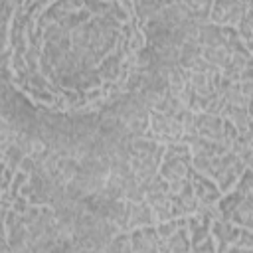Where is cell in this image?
Returning <instances> with one entry per match:
<instances>
[{
	"mask_svg": "<svg viewBox=\"0 0 253 253\" xmlns=\"http://www.w3.org/2000/svg\"><path fill=\"white\" fill-rule=\"evenodd\" d=\"M121 229L107 219H101L89 211H83L75 219V235H73V245L85 251H95V249H105L113 237H117Z\"/></svg>",
	"mask_w": 253,
	"mask_h": 253,
	"instance_id": "cell-1",
	"label": "cell"
},
{
	"mask_svg": "<svg viewBox=\"0 0 253 253\" xmlns=\"http://www.w3.org/2000/svg\"><path fill=\"white\" fill-rule=\"evenodd\" d=\"M192 172V150L186 142H172L166 144L164 158L160 162L158 174L170 184L178 180H188Z\"/></svg>",
	"mask_w": 253,
	"mask_h": 253,
	"instance_id": "cell-2",
	"label": "cell"
},
{
	"mask_svg": "<svg viewBox=\"0 0 253 253\" xmlns=\"http://www.w3.org/2000/svg\"><path fill=\"white\" fill-rule=\"evenodd\" d=\"M144 136L166 146V144H172V142H182L184 128H182V123L176 117H168V115L150 111V128L146 130Z\"/></svg>",
	"mask_w": 253,
	"mask_h": 253,
	"instance_id": "cell-3",
	"label": "cell"
},
{
	"mask_svg": "<svg viewBox=\"0 0 253 253\" xmlns=\"http://www.w3.org/2000/svg\"><path fill=\"white\" fill-rule=\"evenodd\" d=\"M245 12H247V2L217 0V2H211L210 22L219 28H237Z\"/></svg>",
	"mask_w": 253,
	"mask_h": 253,
	"instance_id": "cell-4",
	"label": "cell"
},
{
	"mask_svg": "<svg viewBox=\"0 0 253 253\" xmlns=\"http://www.w3.org/2000/svg\"><path fill=\"white\" fill-rule=\"evenodd\" d=\"M130 233V247L132 253H162L164 241L160 239L156 225L150 227H138L128 231Z\"/></svg>",
	"mask_w": 253,
	"mask_h": 253,
	"instance_id": "cell-5",
	"label": "cell"
},
{
	"mask_svg": "<svg viewBox=\"0 0 253 253\" xmlns=\"http://www.w3.org/2000/svg\"><path fill=\"white\" fill-rule=\"evenodd\" d=\"M190 184H192V190H194V194H196V198L202 206H215L223 196L221 190L217 188V184L211 178L196 172L194 168L190 172Z\"/></svg>",
	"mask_w": 253,
	"mask_h": 253,
	"instance_id": "cell-6",
	"label": "cell"
},
{
	"mask_svg": "<svg viewBox=\"0 0 253 253\" xmlns=\"http://www.w3.org/2000/svg\"><path fill=\"white\" fill-rule=\"evenodd\" d=\"M239 231H241V227L233 225L231 221L215 219L211 223V237H213V243H215V251L217 253H225L227 249L235 247Z\"/></svg>",
	"mask_w": 253,
	"mask_h": 253,
	"instance_id": "cell-7",
	"label": "cell"
},
{
	"mask_svg": "<svg viewBox=\"0 0 253 253\" xmlns=\"http://www.w3.org/2000/svg\"><path fill=\"white\" fill-rule=\"evenodd\" d=\"M223 125H225V119L219 115L196 113V132L202 138L223 142Z\"/></svg>",
	"mask_w": 253,
	"mask_h": 253,
	"instance_id": "cell-8",
	"label": "cell"
},
{
	"mask_svg": "<svg viewBox=\"0 0 253 253\" xmlns=\"http://www.w3.org/2000/svg\"><path fill=\"white\" fill-rule=\"evenodd\" d=\"M190 150H192V156L211 158V156H223V154H227L231 150V146L225 144V142H219V140H208V138L196 136L190 142Z\"/></svg>",
	"mask_w": 253,
	"mask_h": 253,
	"instance_id": "cell-9",
	"label": "cell"
},
{
	"mask_svg": "<svg viewBox=\"0 0 253 253\" xmlns=\"http://www.w3.org/2000/svg\"><path fill=\"white\" fill-rule=\"evenodd\" d=\"M156 215L148 202H134L130 204V219H128V231L138 227H150L156 225Z\"/></svg>",
	"mask_w": 253,
	"mask_h": 253,
	"instance_id": "cell-10",
	"label": "cell"
},
{
	"mask_svg": "<svg viewBox=\"0 0 253 253\" xmlns=\"http://www.w3.org/2000/svg\"><path fill=\"white\" fill-rule=\"evenodd\" d=\"M166 2H156V0H142V2H132V16L138 22V28H142L150 18L158 16L160 10L164 8Z\"/></svg>",
	"mask_w": 253,
	"mask_h": 253,
	"instance_id": "cell-11",
	"label": "cell"
},
{
	"mask_svg": "<svg viewBox=\"0 0 253 253\" xmlns=\"http://www.w3.org/2000/svg\"><path fill=\"white\" fill-rule=\"evenodd\" d=\"M182 6H184V10H186L188 20H192L194 24L204 26V24L210 22L211 2H196V0H190V2H182Z\"/></svg>",
	"mask_w": 253,
	"mask_h": 253,
	"instance_id": "cell-12",
	"label": "cell"
},
{
	"mask_svg": "<svg viewBox=\"0 0 253 253\" xmlns=\"http://www.w3.org/2000/svg\"><path fill=\"white\" fill-rule=\"evenodd\" d=\"M233 225L241 227V229H251L253 231V198L245 196L243 202L237 206V210L233 211L231 219Z\"/></svg>",
	"mask_w": 253,
	"mask_h": 253,
	"instance_id": "cell-13",
	"label": "cell"
},
{
	"mask_svg": "<svg viewBox=\"0 0 253 253\" xmlns=\"http://www.w3.org/2000/svg\"><path fill=\"white\" fill-rule=\"evenodd\" d=\"M243 194L237 190V188H233L231 192H227V194H223L221 196V200L215 204V208H217V211H219V217L221 219H225V221H229L231 219V215H233V211L237 210V206L243 202Z\"/></svg>",
	"mask_w": 253,
	"mask_h": 253,
	"instance_id": "cell-14",
	"label": "cell"
},
{
	"mask_svg": "<svg viewBox=\"0 0 253 253\" xmlns=\"http://www.w3.org/2000/svg\"><path fill=\"white\" fill-rule=\"evenodd\" d=\"M198 43L202 47H211V45H225L223 42V34L221 28L208 22L204 26H200V36H198Z\"/></svg>",
	"mask_w": 253,
	"mask_h": 253,
	"instance_id": "cell-15",
	"label": "cell"
},
{
	"mask_svg": "<svg viewBox=\"0 0 253 253\" xmlns=\"http://www.w3.org/2000/svg\"><path fill=\"white\" fill-rule=\"evenodd\" d=\"M213 75H215V73H213ZM213 75H210V73H190L188 83L192 85V89H194L200 97H210V95L215 93Z\"/></svg>",
	"mask_w": 253,
	"mask_h": 253,
	"instance_id": "cell-16",
	"label": "cell"
},
{
	"mask_svg": "<svg viewBox=\"0 0 253 253\" xmlns=\"http://www.w3.org/2000/svg\"><path fill=\"white\" fill-rule=\"evenodd\" d=\"M204 59L211 65H215L217 69H221L227 59L231 57V51L227 49V45H211V47H204Z\"/></svg>",
	"mask_w": 253,
	"mask_h": 253,
	"instance_id": "cell-17",
	"label": "cell"
},
{
	"mask_svg": "<svg viewBox=\"0 0 253 253\" xmlns=\"http://www.w3.org/2000/svg\"><path fill=\"white\" fill-rule=\"evenodd\" d=\"M204 53V47L198 43V42H186L182 47H180V67H188L194 59L202 57Z\"/></svg>",
	"mask_w": 253,
	"mask_h": 253,
	"instance_id": "cell-18",
	"label": "cell"
},
{
	"mask_svg": "<svg viewBox=\"0 0 253 253\" xmlns=\"http://www.w3.org/2000/svg\"><path fill=\"white\" fill-rule=\"evenodd\" d=\"M237 32H239V36L245 43L253 42V2H247V12L239 22Z\"/></svg>",
	"mask_w": 253,
	"mask_h": 253,
	"instance_id": "cell-19",
	"label": "cell"
},
{
	"mask_svg": "<svg viewBox=\"0 0 253 253\" xmlns=\"http://www.w3.org/2000/svg\"><path fill=\"white\" fill-rule=\"evenodd\" d=\"M105 249H107V253H132L130 233L128 231H121L117 237H113V241Z\"/></svg>",
	"mask_w": 253,
	"mask_h": 253,
	"instance_id": "cell-20",
	"label": "cell"
},
{
	"mask_svg": "<svg viewBox=\"0 0 253 253\" xmlns=\"http://www.w3.org/2000/svg\"><path fill=\"white\" fill-rule=\"evenodd\" d=\"M235 247H239V249H253V231L251 229H241Z\"/></svg>",
	"mask_w": 253,
	"mask_h": 253,
	"instance_id": "cell-21",
	"label": "cell"
},
{
	"mask_svg": "<svg viewBox=\"0 0 253 253\" xmlns=\"http://www.w3.org/2000/svg\"><path fill=\"white\" fill-rule=\"evenodd\" d=\"M71 249H73V241H65V243H57L51 249V253H71Z\"/></svg>",
	"mask_w": 253,
	"mask_h": 253,
	"instance_id": "cell-22",
	"label": "cell"
},
{
	"mask_svg": "<svg viewBox=\"0 0 253 253\" xmlns=\"http://www.w3.org/2000/svg\"><path fill=\"white\" fill-rule=\"evenodd\" d=\"M71 253H89V251H85V249H79V247H75V245H73Z\"/></svg>",
	"mask_w": 253,
	"mask_h": 253,
	"instance_id": "cell-23",
	"label": "cell"
}]
</instances>
